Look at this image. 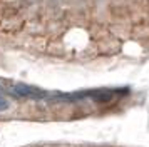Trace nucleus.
I'll return each mask as SVG.
<instances>
[{
	"mask_svg": "<svg viewBox=\"0 0 149 147\" xmlns=\"http://www.w3.org/2000/svg\"><path fill=\"white\" fill-rule=\"evenodd\" d=\"M8 92L14 97H27V99H42V97H45V92H42L35 87L25 85V84H15V85L10 87Z\"/></svg>",
	"mask_w": 149,
	"mask_h": 147,
	"instance_id": "1",
	"label": "nucleus"
},
{
	"mask_svg": "<svg viewBox=\"0 0 149 147\" xmlns=\"http://www.w3.org/2000/svg\"><path fill=\"white\" fill-rule=\"evenodd\" d=\"M87 97H91L92 100L99 102V104H106V102H111L112 97H114V92L112 90H106V89H101V90H92V92H86Z\"/></svg>",
	"mask_w": 149,
	"mask_h": 147,
	"instance_id": "2",
	"label": "nucleus"
},
{
	"mask_svg": "<svg viewBox=\"0 0 149 147\" xmlns=\"http://www.w3.org/2000/svg\"><path fill=\"white\" fill-rule=\"evenodd\" d=\"M8 109V100L0 94V110H7Z\"/></svg>",
	"mask_w": 149,
	"mask_h": 147,
	"instance_id": "3",
	"label": "nucleus"
}]
</instances>
